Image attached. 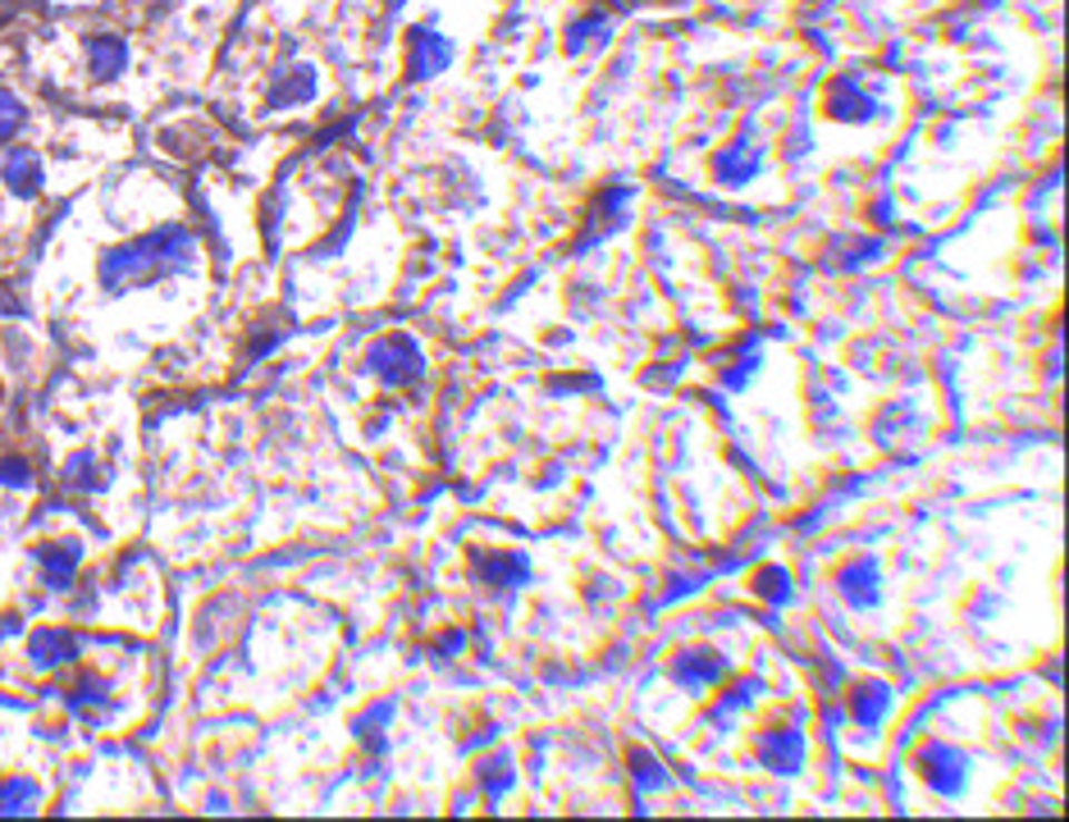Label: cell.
<instances>
[{
    "instance_id": "obj_1",
    "label": "cell",
    "mask_w": 1069,
    "mask_h": 822,
    "mask_svg": "<svg viewBox=\"0 0 1069 822\" xmlns=\"http://www.w3.org/2000/svg\"><path fill=\"white\" fill-rule=\"evenodd\" d=\"M192 261H197V234L184 225H160L133 242L110 247L97 266V279L106 293H133L169 275H184Z\"/></svg>"
},
{
    "instance_id": "obj_2",
    "label": "cell",
    "mask_w": 1069,
    "mask_h": 822,
    "mask_svg": "<svg viewBox=\"0 0 1069 822\" xmlns=\"http://www.w3.org/2000/svg\"><path fill=\"white\" fill-rule=\"evenodd\" d=\"M366 370L389 388H412L425 375V357H420L412 334H389V338H379L366 348Z\"/></svg>"
},
{
    "instance_id": "obj_3",
    "label": "cell",
    "mask_w": 1069,
    "mask_h": 822,
    "mask_svg": "<svg viewBox=\"0 0 1069 822\" xmlns=\"http://www.w3.org/2000/svg\"><path fill=\"white\" fill-rule=\"evenodd\" d=\"M919 776L928 782L932 795L956 800V795H964V782H969V759H964L960 750L942 745V741L923 745V750H919Z\"/></svg>"
},
{
    "instance_id": "obj_4",
    "label": "cell",
    "mask_w": 1069,
    "mask_h": 822,
    "mask_svg": "<svg viewBox=\"0 0 1069 822\" xmlns=\"http://www.w3.org/2000/svg\"><path fill=\"white\" fill-rule=\"evenodd\" d=\"M763 165H768V151L745 133V138L726 142V147L713 156V179H717L722 188H745V184H754V179L763 175Z\"/></svg>"
},
{
    "instance_id": "obj_5",
    "label": "cell",
    "mask_w": 1069,
    "mask_h": 822,
    "mask_svg": "<svg viewBox=\"0 0 1069 822\" xmlns=\"http://www.w3.org/2000/svg\"><path fill=\"white\" fill-rule=\"evenodd\" d=\"M837 594L850 603L854 613H869L882 603V567L878 557H854L837 572Z\"/></svg>"
},
{
    "instance_id": "obj_6",
    "label": "cell",
    "mask_w": 1069,
    "mask_h": 822,
    "mask_svg": "<svg viewBox=\"0 0 1069 822\" xmlns=\"http://www.w3.org/2000/svg\"><path fill=\"white\" fill-rule=\"evenodd\" d=\"M472 562L489 590H522L531 581V557L522 548H481Z\"/></svg>"
},
{
    "instance_id": "obj_7",
    "label": "cell",
    "mask_w": 1069,
    "mask_h": 822,
    "mask_svg": "<svg viewBox=\"0 0 1069 822\" xmlns=\"http://www.w3.org/2000/svg\"><path fill=\"white\" fill-rule=\"evenodd\" d=\"M828 115L841 123H869V119H878V97L854 73H841L828 92Z\"/></svg>"
},
{
    "instance_id": "obj_8",
    "label": "cell",
    "mask_w": 1069,
    "mask_h": 822,
    "mask_svg": "<svg viewBox=\"0 0 1069 822\" xmlns=\"http://www.w3.org/2000/svg\"><path fill=\"white\" fill-rule=\"evenodd\" d=\"M726 672H732V663H726L717 648H686V654L672 658V681L681 690H709L717 685Z\"/></svg>"
},
{
    "instance_id": "obj_9",
    "label": "cell",
    "mask_w": 1069,
    "mask_h": 822,
    "mask_svg": "<svg viewBox=\"0 0 1069 822\" xmlns=\"http://www.w3.org/2000/svg\"><path fill=\"white\" fill-rule=\"evenodd\" d=\"M759 759H763V767H773V772H800L804 759H809L804 731H795V726L763 731V735H759Z\"/></svg>"
},
{
    "instance_id": "obj_10",
    "label": "cell",
    "mask_w": 1069,
    "mask_h": 822,
    "mask_svg": "<svg viewBox=\"0 0 1069 822\" xmlns=\"http://www.w3.org/2000/svg\"><path fill=\"white\" fill-rule=\"evenodd\" d=\"M448 65H453V47H448L439 32L416 28V32L407 37V73H412V78H435V73H444Z\"/></svg>"
},
{
    "instance_id": "obj_11",
    "label": "cell",
    "mask_w": 1069,
    "mask_h": 822,
    "mask_svg": "<svg viewBox=\"0 0 1069 822\" xmlns=\"http://www.w3.org/2000/svg\"><path fill=\"white\" fill-rule=\"evenodd\" d=\"M28 654H32V667H37V672H56V667H65V663L78 658V640H73L69 631H60V626H41V631L28 640Z\"/></svg>"
},
{
    "instance_id": "obj_12",
    "label": "cell",
    "mask_w": 1069,
    "mask_h": 822,
    "mask_svg": "<svg viewBox=\"0 0 1069 822\" xmlns=\"http://www.w3.org/2000/svg\"><path fill=\"white\" fill-rule=\"evenodd\" d=\"M626 201H631V188H613V192H604L594 201L590 225H585V247H594L598 238H608V234H617L626 225Z\"/></svg>"
},
{
    "instance_id": "obj_13",
    "label": "cell",
    "mask_w": 1069,
    "mask_h": 822,
    "mask_svg": "<svg viewBox=\"0 0 1069 822\" xmlns=\"http://www.w3.org/2000/svg\"><path fill=\"white\" fill-rule=\"evenodd\" d=\"M0 175H6V184H10L14 197H37L41 184H47V169H41L37 151H28V147H14V151L6 156V165H0Z\"/></svg>"
},
{
    "instance_id": "obj_14",
    "label": "cell",
    "mask_w": 1069,
    "mask_h": 822,
    "mask_svg": "<svg viewBox=\"0 0 1069 822\" xmlns=\"http://www.w3.org/2000/svg\"><path fill=\"white\" fill-rule=\"evenodd\" d=\"M69 713L82 717V722H92V726H101L106 713H110V685L101 676H78L73 690H69Z\"/></svg>"
},
{
    "instance_id": "obj_15",
    "label": "cell",
    "mask_w": 1069,
    "mask_h": 822,
    "mask_svg": "<svg viewBox=\"0 0 1069 822\" xmlns=\"http://www.w3.org/2000/svg\"><path fill=\"white\" fill-rule=\"evenodd\" d=\"M887 713H891V690H887V685H878V681L854 685V695H850V717H854V726L873 731V726L887 722Z\"/></svg>"
},
{
    "instance_id": "obj_16",
    "label": "cell",
    "mask_w": 1069,
    "mask_h": 822,
    "mask_svg": "<svg viewBox=\"0 0 1069 822\" xmlns=\"http://www.w3.org/2000/svg\"><path fill=\"white\" fill-rule=\"evenodd\" d=\"M37 567H41V581H47L51 590H69L73 572H78V548H69V544L37 548Z\"/></svg>"
},
{
    "instance_id": "obj_17",
    "label": "cell",
    "mask_w": 1069,
    "mask_h": 822,
    "mask_svg": "<svg viewBox=\"0 0 1069 822\" xmlns=\"http://www.w3.org/2000/svg\"><path fill=\"white\" fill-rule=\"evenodd\" d=\"M88 69H92V78H115V73H123V69H128L123 37H110V32L88 37Z\"/></svg>"
},
{
    "instance_id": "obj_18",
    "label": "cell",
    "mask_w": 1069,
    "mask_h": 822,
    "mask_svg": "<svg viewBox=\"0 0 1069 822\" xmlns=\"http://www.w3.org/2000/svg\"><path fill=\"white\" fill-rule=\"evenodd\" d=\"M316 97V73L311 69H288L275 78L270 88V110H288V106H307Z\"/></svg>"
},
{
    "instance_id": "obj_19",
    "label": "cell",
    "mask_w": 1069,
    "mask_h": 822,
    "mask_svg": "<svg viewBox=\"0 0 1069 822\" xmlns=\"http://www.w3.org/2000/svg\"><path fill=\"white\" fill-rule=\"evenodd\" d=\"M41 809V786L28 776H10L0 782V813H37Z\"/></svg>"
},
{
    "instance_id": "obj_20",
    "label": "cell",
    "mask_w": 1069,
    "mask_h": 822,
    "mask_svg": "<svg viewBox=\"0 0 1069 822\" xmlns=\"http://www.w3.org/2000/svg\"><path fill=\"white\" fill-rule=\"evenodd\" d=\"M512 782H517V772H512V754H498V759L481 763V786H485L489 800H503L512 791Z\"/></svg>"
},
{
    "instance_id": "obj_21",
    "label": "cell",
    "mask_w": 1069,
    "mask_h": 822,
    "mask_svg": "<svg viewBox=\"0 0 1069 822\" xmlns=\"http://www.w3.org/2000/svg\"><path fill=\"white\" fill-rule=\"evenodd\" d=\"M754 594L768 598L773 608H782V603L795 598V590H791V572H786V567H763V572L754 576Z\"/></svg>"
},
{
    "instance_id": "obj_22",
    "label": "cell",
    "mask_w": 1069,
    "mask_h": 822,
    "mask_svg": "<svg viewBox=\"0 0 1069 822\" xmlns=\"http://www.w3.org/2000/svg\"><path fill=\"white\" fill-rule=\"evenodd\" d=\"M631 776L640 782V791H663V786H667L663 763H659L654 754H645V750H635V754H631Z\"/></svg>"
},
{
    "instance_id": "obj_23",
    "label": "cell",
    "mask_w": 1069,
    "mask_h": 822,
    "mask_svg": "<svg viewBox=\"0 0 1069 822\" xmlns=\"http://www.w3.org/2000/svg\"><path fill=\"white\" fill-rule=\"evenodd\" d=\"M65 471H69L65 481H69L73 489H106V481H101V466H97V457H92V453H78V457H73Z\"/></svg>"
},
{
    "instance_id": "obj_24",
    "label": "cell",
    "mask_w": 1069,
    "mask_h": 822,
    "mask_svg": "<svg viewBox=\"0 0 1069 822\" xmlns=\"http://www.w3.org/2000/svg\"><path fill=\"white\" fill-rule=\"evenodd\" d=\"M28 123V110H23V101L14 97V92H6L0 88V142H10V138H19V128Z\"/></svg>"
},
{
    "instance_id": "obj_25",
    "label": "cell",
    "mask_w": 1069,
    "mask_h": 822,
    "mask_svg": "<svg viewBox=\"0 0 1069 822\" xmlns=\"http://www.w3.org/2000/svg\"><path fill=\"white\" fill-rule=\"evenodd\" d=\"M389 717H394V704H375V709L357 722V735H362V741H366L375 754L384 750V722H389Z\"/></svg>"
},
{
    "instance_id": "obj_26",
    "label": "cell",
    "mask_w": 1069,
    "mask_h": 822,
    "mask_svg": "<svg viewBox=\"0 0 1069 822\" xmlns=\"http://www.w3.org/2000/svg\"><path fill=\"white\" fill-rule=\"evenodd\" d=\"M594 32H598V37H608V19L598 14V10H590L585 19H576V28H572V41H567V51H581Z\"/></svg>"
},
{
    "instance_id": "obj_27",
    "label": "cell",
    "mask_w": 1069,
    "mask_h": 822,
    "mask_svg": "<svg viewBox=\"0 0 1069 822\" xmlns=\"http://www.w3.org/2000/svg\"><path fill=\"white\" fill-rule=\"evenodd\" d=\"M0 485H10V489H32V466H28L23 457H6V462H0Z\"/></svg>"
},
{
    "instance_id": "obj_28",
    "label": "cell",
    "mask_w": 1069,
    "mask_h": 822,
    "mask_svg": "<svg viewBox=\"0 0 1069 822\" xmlns=\"http://www.w3.org/2000/svg\"><path fill=\"white\" fill-rule=\"evenodd\" d=\"M462 644H466V635H462V631H448V635L439 640V648H444V654H457Z\"/></svg>"
}]
</instances>
